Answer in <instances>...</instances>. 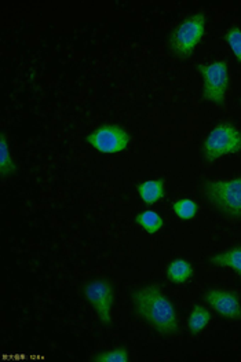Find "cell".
<instances>
[{
    "instance_id": "1",
    "label": "cell",
    "mask_w": 241,
    "mask_h": 362,
    "mask_svg": "<svg viewBox=\"0 0 241 362\" xmlns=\"http://www.w3.org/2000/svg\"><path fill=\"white\" fill-rule=\"evenodd\" d=\"M135 311L161 335L172 337L178 334L180 322L172 303L161 292L158 285H148L133 293Z\"/></svg>"
},
{
    "instance_id": "2",
    "label": "cell",
    "mask_w": 241,
    "mask_h": 362,
    "mask_svg": "<svg viewBox=\"0 0 241 362\" xmlns=\"http://www.w3.org/2000/svg\"><path fill=\"white\" fill-rule=\"evenodd\" d=\"M203 192L207 200L222 214L232 218L241 216V178L207 181Z\"/></svg>"
},
{
    "instance_id": "3",
    "label": "cell",
    "mask_w": 241,
    "mask_h": 362,
    "mask_svg": "<svg viewBox=\"0 0 241 362\" xmlns=\"http://www.w3.org/2000/svg\"><path fill=\"white\" fill-rule=\"evenodd\" d=\"M206 30V16L193 14L184 20L170 36V50L178 58H188L199 46Z\"/></svg>"
},
{
    "instance_id": "4",
    "label": "cell",
    "mask_w": 241,
    "mask_h": 362,
    "mask_svg": "<svg viewBox=\"0 0 241 362\" xmlns=\"http://www.w3.org/2000/svg\"><path fill=\"white\" fill-rule=\"evenodd\" d=\"M239 152H241V132L229 123L218 124L207 135L203 145V156L208 163Z\"/></svg>"
},
{
    "instance_id": "5",
    "label": "cell",
    "mask_w": 241,
    "mask_h": 362,
    "mask_svg": "<svg viewBox=\"0 0 241 362\" xmlns=\"http://www.w3.org/2000/svg\"><path fill=\"white\" fill-rule=\"evenodd\" d=\"M197 71L203 76V97L215 105H223L229 86V71L225 61L199 65Z\"/></svg>"
},
{
    "instance_id": "6",
    "label": "cell",
    "mask_w": 241,
    "mask_h": 362,
    "mask_svg": "<svg viewBox=\"0 0 241 362\" xmlns=\"http://www.w3.org/2000/svg\"><path fill=\"white\" fill-rule=\"evenodd\" d=\"M86 141L100 153L116 155L129 148L130 135L120 126L107 124L88 134Z\"/></svg>"
},
{
    "instance_id": "7",
    "label": "cell",
    "mask_w": 241,
    "mask_h": 362,
    "mask_svg": "<svg viewBox=\"0 0 241 362\" xmlns=\"http://www.w3.org/2000/svg\"><path fill=\"white\" fill-rule=\"evenodd\" d=\"M84 298L97 313L100 321L104 325L112 322V308L114 300L113 286L107 280H94L84 286Z\"/></svg>"
},
{
    "instance_id": "8",
    "label": "cell",
    "mask_w": 241,
    "mask_h": 362,
    "mask_svg": "<svg viewBox=\"0 0 241 362\" xmlns=\"http://www.w3.org/2000/svg\"><path fill=\"white\" fill-rule=\"evenodd\" d=\"M206 303L221 317L228 320H241V302L239 295L229 289H210L204 295Z\"/></svg>"
},
{
    "instance_id": "9",
    "label": "cell",
    "mask_w": 241,
    "mask_h": 362,
    "mask_svg": "<svg viewBox=\"0 0 241 362\" xmlns=\"http://www.w3.org/2000/svg\"><path fill=\"white\" fill-rule=\"evenodd\" d=\"M138 196L145 204H155L160 202L165 194L163 180H148L138 186Z\"/></svg>"
},
{
    "instance_id": "10",
    "label": "cell",
    "mask_w": 241,
    "mask_h": 362,
    "mask_svg": "<svg viewBox=\"0 0 241 362\" xmlns=\"http://www.w3.org/2000/svg\"><path fill=\"white\" fill-rule=\"evenodd\" d=\"M193 276V267L188 260L177 258L167 267V279L172 284H185Z\"/></svg>"
},
{
    "instance_id": "11",
    "label": "cell",
    "mask_w": 241,
    "mask_h": 362,
    "mask_svg": "<svg viewBox=\"0 0 241 362\" xmlns=\"http://www.w3.org/2000/svg\"><path fill=\"white\" fill-rule=\"evenodd\" d=\"M210 262L216 267L232 269L236 274L241 276V247L214 255L210 258Z\"/></svg>"
},
{
    "instance_id": "12",
    "label": "cell",
    "mask_w": 241,
    "mask_h": 362,
    "mask_svg": "<svg viewBox=\"0 0 241 362\" xmlns=\"http://www.w3.org/2000/svg\"><path fill=\"white\" fill-rule=\"evenodd\" d=\"M135 222L138 226H141L146 233L156 234L160 232L161 228L164 226V221L156 211L146 209L136 215Z\"/></svg>"
},
{
    "instance_id": "13",
    "label": "cell",
    "mask_w": 241,
    "mask_h": 362,
    "mask_svg": "<svg viewBox=\"0 0 241 362\" xmlns=\"http://www.w3.org/2000/svg\"><path fill=\"white\" fill-rule=\"evenodd\" d=\"M211 321V313L207 310L204 306H194L189 315V331L193 335L200 334Z\"/></svg>"
},
{
    "instance_id": "14",
    "label": "cell",
    "mask_w": 241,
    "mask_h": 362,
    "mask_svg": "<svg viewBox=\"0 0 241 362\" xmlns=\"http://www.w3.org/2000/svg\"><path fill=\"white\" fill-rule=\"evenodd\" d=\"M16 171L14 160L10 153V148L7 144V138L4 134H1L0 138V174L1 177H10Z\"/></svg>"
},
{
    "instance_id": "15",
    "label": "cell",
    "mask_w": 241,
    "mask_h": 362,
    "mask_svg": "<svg viewBox=\"0 0 241 362\" xmlns=\"http://www.w3.org/2000/svg\"><path fill=\"white\" fill-rule=\"evenodd\" d=\"M172 211H174V214H175L180 219H182V221H190V219H193V218L196 216V214H197V211H199V207H197V204H196L193 200H190V199H181V200H178V202H175V203L172 204Z\"/></svg>"
},
{
    "instance_id": "16",
    "label": "cell",
    "mask_w": 241,
    "mask_h": 362,
    "mask_svg": "<svg viewBox=\"0 0 241 362\" xmlns=\"http://www.w3.org/2000/svg\"><path fill=\"white\" fill-rule=\"evenodd\" d=\"M129 360H130V356L127 349L124 347L102 351L93 358V361L97 362H127Z\"/></svg>"
},
{
    "instance_id": "17",
    "label": "cell",
    "mask_w": 241,
    "mask_h": 362,
    "mask_svg": "<svg viewBox=\"0 0 241 362\" xmlns=\"http://www.w3.org/2000/svg\"><path fill=\"white\" fill-rule=\"evenodd\" d=\"M229 47L232 49V52L235 54L236 59L241 64V29L240 28H232L228 30L226 36H225Z\"/></svg>"
},
{
    "instance_id": "18",
    "label": "cell",
    "mask_w": 241,
    "mask_h": 362,
    "mask_svg": "<svg viewBox=\"0 0 241 362\" xmlns=\"http://www.w3.org/2000/svg\"><path fill=\"white\" fill-rule=\"evenodd\" d=\"M240 103H241V101H240Z\"/></svg>"
}]
</instances>
